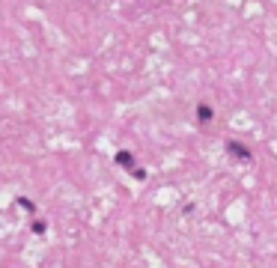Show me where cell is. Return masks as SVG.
Returning <instances> with one entry per match:
<instances>
[{
    "label": "cell",
    "mask_w": 277,
    "mask_h": 268,
    "mask_svg": "<svg viewBox=\"0 0 277 268\" xmlns=\"http://www.w3.org/2000/svg\"><path fill=\"white\" fill-rule=\"evenodd\" d=\"M227 152H233L236 158H245V161L251 158V149H248V146H242V143H236V140H230V143H227Z\"/></svg>",
    "instance_id": "obj_1"
},
{
    "label": "cell",
    "mask_w": 277,
    "mask_h": 268,
    "mask_svg": "<svg viewBox=\"0 0 277 268\" xmlns=\"http://www.w3.org/2000/svg\"><path fill=\"white\" fill-rule=\"evenodd\" d=\"M197 116H200V122H209V119H212V107H209V104H200V107H197Z\"/></svg>",
    "instance_id": "obj_2"
},
{
    "label": "cell",
    "mask_w": 277,
    "mask_h": 268,
    "mask_svg": "<svg viewBox=\"0 0 277 268\" xmlns=\"http://www.w3.org/2000/svg\"><path fill=\"white\" fill-rule=\"evenodd\" d=\"M116 164H122V167H134V158H131L128 152H119V155H116Z\"/></svg>",
    "instance_id": "obj_3"
}]
</instances>
